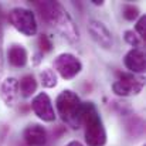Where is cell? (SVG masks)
Wrapping results in <instances>:
<instances>
[{"mask_svg": "<svg viewBox=\"0 0 146 146\" xmlns=\"http://www.w3.org/2000/svg\"><path fill=\"white\" fill-rule=\"evenodd\" d=\"M115 106L119 109V112L122 113H126V112H131V106L128 105V102H113Z\"/></svg>", "mask_w": 146, "mask_h": 146, "instance_id": "ffe728a7", "label": "cell"}, {"mask_svg": "<svg viewBox=\"0 0 146 146\" xmlns=\"http://www.w3.org/2000/svg\"><path fill=\"white\" fill-rule=\"evenodd\" d=\"M34 6L38 10L41 19L55 27V30L64 38H67L70 43H77L80 40L77 26L58 1H34Z\"/></svg>", "mask_w": 146, "mask_h": 146, "instance_id": "6da1fadb", "label": "cell"}, {"mask_svg": "<svg viewBox=\"0 0 146 146\" xmlns=\"http://www.w3.org/2000/svg\"><path fill=\"white\" fill-rule=\"evenodd\" d=\"M24 141L29 146H43L47 142V132L43 126L31 123L24 129Z\"/></svg>", "mask_w": 146, "mask_h": 146, "instance_id": "9c48e42d", "label": "cell"}, {"mask_svg": "<svg viewBox=\"0 0 146 146\" xmlns=\"http://www.w3.org/2000/svg\"><path fill=\"white\" fill-rule=\"evenodd\" d=\"M38 47H40V50H41L43 52H50V51L52 50V44H51L50 38L46 34H41V36L38 37Z\"/></svg>", "mask_w": 146, "mask_h": 146, "instance_id": "ac0fdd59", "label": "cell"}, {"mask_svg": "<svg viewBox=\"0 0 146 146\" xmlns=\"http://www.w3.org/2000/svg\"><path fill=\"white\" fill-rule=\"evenodd\" d=\"M55 104L60 118L72 129H78L81 126V105H82L78 95L70 90H65L60 92Z\"/></svg>", "mask_w": 146, "mask_h": 146, "instance_id": "3957f363", "label": "cell"}, {"mask_svg": "<svg viewBox=\"0 0 146 146\" xmlns=\"http://www.w3.org/2000/svg\"><path fill=\"white\" fill-rule=\"evenodd\" d=\"M88 31H90L91 37L94 38V41L97 43L99 47H102L105 50H109L112 47V44H113L112 34L105 27L104 23H101L98 20H91L88 23Z\"/></svg>", "mask_w": 146, "mask_h": 146, "instance_id": "ba28073f", "label": "cell"}, {"mask_svg": "<svg viewBox=\"0 0 146 146\" xmlns=\"http://www.w3.org/2000/svg\"><path fill=\"white\" fill-rule=\"evenodd\" d=\"M40 80H41L43 87H46V88H54L57 85V75L51 68H46L41 71Z\"/></svg>", "mask_w": 146, "mask_h": 146, "instance_id": "9a60e30c", "label": "cell"}, {"mask_svg": "<svg viewBox=\"0 0 146 146\" xmlns=\"http://www.w3.org/2000/svg\"><path fill=\"white\" fill-rule=\"evenodd\" d=\"M125 65L132 72H143L146 68V58L145 52L139 48L131 50L125 55Z\"/></svg>", "mask_w": 146, "mask_h": 146, "instance_id": "30bf717a", "label": "cell"}, {"mask_svg": "<svg viewBox=\"0 0 146 146\" xmlns=\"http://www.w3.org/2000/svg\"><path fill=\"white\" fill-rule=\"evenodd\" d=\"M0 68H1V30H0Z\"/></svg>", "mask_w": 146, "mask_h": 146, "instance_id": "7402d4cb", "label": "cell"}, {"mask_svg": "<svg viewBox=\"0 0 146 146\" xmlns=\"http://www.w3.org/2000/svg\"><path fill=\"white\" fill-rule=\"evenodd\" d=\"M85 125V141L88 146H104L106 143V132L102 119L92 102L81 105V123Z\"/></svg>", "mask_w": 146, "mask_h": 146, "instance_id": "7a4b0ae2", "label": "cell"}, {"mask_svg": "<svg viewBox=\"0 0 146 146\" xmlns=\"http://www.w3.org/2000/svg\"><path fill=\"white\" fill-rule=\"evenodd\" d=\"M122 16H123L126 20L132 21V20H135V19L139 16V9H138L136 6H133V4H126V6H123V9H122Z\"/></svg>", "mask_w": 146, "mask_h": 146, "instance_id": "2e32d148", "label": "cell"}, {"mask_svg": "<svg viewBox=\"0 0 146 146\" xmlns=\"http://www.w3.org/2000/svg\"><path fill=\"white\" fill-rule=\"evenodd\" d=\"M136 31L139 33V36H141L142 38H145V36H146V16H142V17L138 20V23H136Z\"/></svg>", "mask_w": 146, "mask_h": 146, "instance_id": "d6986e66", "label": "cell"}, {"mask_svg": "<svg viewBox=\"0 0 146 146\" xmlns=\"http://www.w3.org/2000/svg\"><path fill=\"white\" fill-rule=\"evenodd\" d=\"M27 51L23 46L20 44H13L10 48H9V62L16 67V68H20V67H24L27 64Z\"/></svg>", "mask_w": 146, "mask_h": 146, "instance_id": "7c38bea8", "label": "cell"}, {"mask_svg": "<svg viewBox=\"0 0 146 146\" xmlns=\"http://www.w3.org/2000/svg\"><path fill=\"white\" fill-rule=\"evenodd\" d=\"M65 146H82L80 142H77V141H72V142H70V143H67Z\"/></svg>", "mask_w": 146, "mask_h": 146, "instance_id": "44dd1931", "label": "cell"}, {"mask_svg": "<svg viewBox=\"0 0 146 146\" xmlns=\"http://www.w3.org/2000/svg\"><path fill=\"white\" fill-rule=\"evenodd\" d=\"M19 87H20L21 95L24 98H29L36 92V90H37V81H36V78L31 74H29V75H24V77L20 78Z\"/></svg>", "mask_w": 146, "mask_h": 146, "instance_id": "4fadbf2b", "label": "cell"}, {"mask_svg": "<svg viewBox=\"0 0 146 146\" xmlns=\"http://www.w3.org/2000/svg\"><path fill=\"white\" fill-rule=\"evenodd\" d=\"M9 23L24 36H34L37 33V21L34 14L23 7L11 9L7 14Z\"/></svg>", "mask_w": 146, "mask_h": 146, "instance_id": "277c9868", "label": "cell"}, {"mask_svg": "<svg viewBox=\"0 0 146 146\" xmlns=\"http://www.w3.org/2000/svg\"><path fill=\"white\" fill-rule=\"evenodd\" d=\"M125 41L128 44H131L132 47H141V40H139V36H136L132 30H126L125 31Z\"/></svg>", "mask_w": 146, "mask_h": 146, "instance_id": "e0dca14e", "label": "cell"}, {"mask_svg": "<svg viewBox=\"0 0 146 146\" xmlns=\"http://www.w3.org/2000/svg\"><path fill=\"white\" fill-rule=\"evenodd\" d=\"M17 91H19V82L16 78H6L1 82L0 87V97L3 99V102L7 106H13L17 98Z\"/></svg>", "mask_w": 146, "mask_h": 146, "instance_id": "8fae6325", "label": "cell"}, {"mask_svg": "<svg viewBox=\"0 0 146 146\" xmlns=\"http://www.w3.org/2000/svg\"><path fill=\"white\" fill-rule=\"evenodd\" d=\"M31 109L44 122H52L55 119L51 99L46 92H40L37 97H34V99L31 101Z\"/></svg>", "mask_w": 146, "mask_h": 146, "instance_id": "52a82bcc", "label": "cell"}, {"mask_svg": "<svg viewBox=\"0 0 146 146\" xmlns=\"http://www.w3.org/2000/svg\"><path fill=\"white\" fill-rule=\"evenodd\" d=\"M0 16H1V10H0Z\"/></svg>", "mask_w": 146, "mask_h": 146, "instance_id": "603a6c76", "label": "cell"}, {"mask_svg": "<svg viewBox=\"0 0 146 146\" xmlns=\"http://www.w3.org/2000/svg\"><path fill=\"white\" fill-rule=\"evenodd\" d=\"M54 68L64 80H72L81 72L82 64L75 55L64 52L54 60Z\"/></svg>", "mask_w": 146, "mask_h": 146, "instance_id": "8992f818", "label": "cell"}, {"mask_svg": "<svg viewBox=\"0 0 146 146\" xmlns=\"http://www.w3.org/2000/svg\"><path fill=\"white\" fill-rule=\"evenodd\" d=\"M125 125H126L128 133H129L131 136H133V138L141 136V135L143 133V131H145V123H143V121H142L141 118H138V116L129 118Z\"/></svg>", "mask_w": 146, "mask_h": 146, "instance_id": "5bb4252c", "label": "cell"}, {"mask_svg": "<svg viewBox=\"0 0 146 146\" xmlns=\"http://www.w3.org/2000/svg\"><path fill=\"white\" fill-rule=\"evenodd\" d=\"M118 81L113 82L112 90L119 97H128V95H136L143 88V78H138L133 74L129 72H116Z\"/></svg>", "mask_w": 146, "mask_h": 146, "instance_id": "5b68a950", "label": "cell"}]
</instances>
